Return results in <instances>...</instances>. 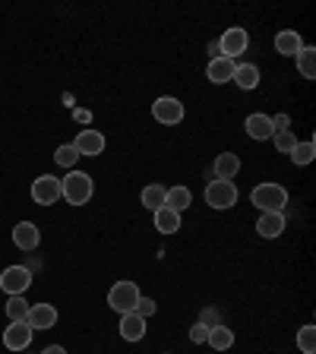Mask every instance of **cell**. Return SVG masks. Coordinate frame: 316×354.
Listing matches in <instances>:
<instances>
[{
	"label": "cell",
	"instance_id": "6da1fadb",
	"mask_svg": "<svg viewBox=\"0 0 316 354\" xmlns=\"http://www.w3.org/2000/svg\"><path fill=\"white\" fill-rule=\"evenodd\" d=\"M92 193H95V180H92V174H86V171L73 168L60 180V196H64L70 206H86L89 199H92Z\"/></svg>",
	"mask_w": 316,
	"mask_h": 354
},
{
	"label": "cell",
	"instance_id": "7a4b0ae2",
	"mask_svg": "<svg viewBox=\"0 0 316 354\" xmlns=\"http://www.w3.org/2000/svg\"><path fill=\"white\" fill-rule=\"evenodd\" d=\"M250 203L259 209V212H285L288 190L281 184H257L250 193Z\"/></svg>",
	"mask_w": 316,
	"mask_h": 354
},
{
	"label": "cell",
	"instance_id": "3957f363",
	"mask_svg": "<svg viewBox=\"0 0 316 354\" xmlns=\"http://www.w3.org/2000/svg\"><path fill=\"white\" fill-rule=\"evenodd\" d=\"M140 285L136 281H118V285L108 291V307L114 310V313H133L136 310V304H140Z\"/></svg>",
	"mask_w": 316,
	"mask_h": 354
},
{
	"label": "cell",
	"instance_id": "277c9868",
	"mask_svg": "<svg viewBox=\"0 0 316 354\" xmlns=\"http://www.w3.org/2000/svg\"><path fill=\"white\" fill-rule=\"evenodd\" d=\"M206 203L212 209H231L237 203V187H234V180H209L206 184Z\"/></svg>",
	"mask_w": 316,
	"mask_h": 354
},
{
	"label": "cell",
	"instance_id": "5b68a950",
	"mask_svg": "<svg viewBox=\"0 0 316 354\" xmlns=\"http://www.w3.org/2000/svg\"><path fill=\"white\" fill-rule=\"evenodd\" d=\"M29 285H32V269L29 266H7V269L0 272V288H3L10 297L26 295Z\"/></svg>",
	"mask_w": 316,
	"mask_h": 354
},
{
	"label": "cell",
	"instance_id": "8992f818",
	"mask_svg": "<svg viewBox=\"0 0 316 354\" xmlns=\"http://www.w3.org/2000/svg\"><path fill=\"white\" fill-rule=\"evenodd\" d=\"M184 102L180 98H174V95H162V98H155L152 102V118L158 120V124H168V127H174V124H180L184 120Z\"/></svg>",
	"mask_w": 316,
	"mask_h": 354
},
{
	"label": "cell",
	"instance_id": "52a82bcc",
	"mask_svg": "<svg viewBox=\"0 0 316 354\" xmlns=\"http://www.w3.org/2000/svg\"><path fill=\"white\" fill-rule=\"evenodd\" d=\"M247 44H250V35H247V29H241V26H231V29L221 32L219 38V48H221V57H241L243 51H247Z\"/></svg>",
	"mask_w": 316,
	"mask_h": 354
},
{
	"label": "cell",
	"instance_id": "ba28073f",
	"mask_svg": "<svg viewBox=\"0 0 316 354\" xmlns=\"http://www.w3.org/2000/svg\"><path fill=\"white\" fill-rule=\"evenodd\" d=\"M32 199H35L38 206H54L60 199V177H51V174L35 177V184H32Z\"/></svg>",
	"mask_w": 316,
	"mask_h": 354
},
{
	"label": "cell",
	"instance_id": "9c48e42d",
	"mask_svg": "<svg viewBox=\"0 0 316 354\" xmlns=\"http://www.w3.org/2000/svg\"><path fill=\"white\" fill-rule=\"evenodd\" d=\"M32 335H35V329L29 323H10L7 332H3V345L10 351H26L32 345Z\"/></svg>",
	"mask_w": 316,
	"mask_h": 354
},
{
	"label": "cell",
	"instance_id": "30bf717a",
	"mask_svg": "<svg viewBox=\"0 0 316 354\" xmlns=\"http://www.w3.org/2000/svg\"><path fill=\"white\" fill-rule=\"evenodd\" d=\"M73 149L80 155H89V158H95V155H102L104 152V136L98 130H80L76 133V140H73Z\"/></svg>",
	"mask_w": 316,
	"mask_h": 354
},
{
	"label": "cell",
	"instance_id": "8fae6325",
	"mask_svg": "<svg viewBox=\"0 0 316 354\" xmlns=\"http://www.w3.org/2000/svg\"><path fill=\"white\" fill-rule=\"evenodd\" d=\"M26 323H29L32 329H51V326L57 323V307H54V304H32Z\"/></svg>",
	"mask_w": 316,
	"mask_h": 354
},
{
	"label": "cell",
	"instance_id": "7c38bea8",
	"mask_svg": "<svg viewBox=\"0 0 316 354\" xmlns=\"http://www.w3.org/2000/svg\"><path fill=\"white\" fill-rule=\"evenodd\" d=\"M234 70H237V64L231 57H215V60H209L206 76H209V82H215V86H225V82L234 80Z\"/></svg>",
	"mask_w": 316,
	"mask_h": 354
},
{
	"label": "cell",
	"instance_id": "4fadbf2b",
	"mask_svg": "<svg viewBox=\"0 0 316 354\" xmlns=\"http://www.w3.org/2000/svg\"><path fill=\"white\" fill-rule=\"evenodd\" d=\"M285 212H263L257 221V231L259 237H266V241H272V237H281L285 234Z\"/></svg>",
	"mask_w": 316,
	"mask_h": 354
},
{
	"label": "cell",
	"instance_id": "5bb4252c",
	"mask_svg": "<svg viewBox=\"0 0 316 354\" xmlns=\"http://www.w3.org/2000/svg\"><path fill=\"white\" fill-rule=\"evenodd\" d=\"M243 130H247V136L257 142L263 140H272V120H269V114H250V118L243 120Z\"/></svg>",
	"mask_w": 316,
	"mask_h": 354
},
{
	"label": "cell",
	"instance_id": "9a60e30c",
	"mask_svg": "<svg viewBox=\"0 0 316 354\" xmlns=\"http://www.w3.org/2000/svg\"><path fill=\"white\" fill-rule=\"evenodd\" d=\"M38 241H41V234H38L35 221H19V225L13 228V243L19 247V250H35Z\"/></svg>",
	"mask_w": 316,
	"mask_h": 354
},
{
	"label": "cell",
	"instance_id": "2e32d148",
	"mask_svg": "<svg viewBox=\"0 0 316 354\" xmlns=\"http://www.w3.org/2000/svg\"><path fill=\"white\" fill-rule=\"evenodd\" d=\"M120 339L124 342L146 339V319H142L140 313H124V317H120Z\"/></svg>",
	"mask_w": 316,
	"mask_h": 354
},
{
	"label": "cell",
	"instance_id": "e0dca14e",
	"mask_svg": "<svg viewBox=\"0 0 316 354\" xmlns=\"http://www.w3.org/2000/svg\"><path fill=\"white\" fill-rule=\"evenodd\" d=\"M301 48H304V38L297 35L295 29H285V32H279V35H275V51H279L281 57H295Z\"/></svg>",
	"mask_w": 316,
	"mask_h": 354
},
{
	"label": "cell",
	"instance_id": "ac0fdd59",
	"mask_svg": "<svg viewBox=\"0 0 316 354\" xmlns=\"http://www.w3.org/2000/svg\"><path fill=\"white\" fill-rule=\"evenodd\" d=\"M212 171H215V177H219V180H231V177L241 171V158H237L234 152H221L219 158H215Z\"/></svg>",
	"mask_w": 316,
	"mask_h": 354
},
{
	"label": "cell",
	"instance_id": "d6986e66",
	"mask_svg": "<svg viewBox=\"0 0 316 354\" xmlns=\"http://www.w3.org/2000/svg\"><path fill=\"white\" fill-rule=\"evenodd\" d=\"M152 215H155V228L162 231V234H177V231H180V212L162 206L158 212H152Z\"/></svg>",
	"mask_w": 316,
	"mask_h": 354
},
{
	"label": "cell",
	"instance_id": "ffe728a7",
	"mask_svg": "<svg viewBox=\"0 0 316 354\" xmlns=\"http://www.w3.org/2000/svg\"><path fill=\"white\" fill-rule=\"evenodd\" d=\"M231 82H237L243 92L257 88V86H259V66H257V64H237L234 80H231Z\"/></svg>",
	"mask_w": 316,
	"mask_h": 354
},
{
	"label": "cell",
	"instance_id": "44dd1931",
	"mask_svg": "<svg viewBox=\"0 0 316 354\" xmlns=\"http://www.w3.org/2000/svg\"><path fill=\"white\" fill-rule=\"evenodd\" d=\"M165 196H168V190H165L162 184H149V187H142L140 203L149 209V212H158V209L165 206Z\"/></svg>",
	"mask_w": 316,
	"mask_h": 354
},
{
	"label": "cell",
	"instance_id": "7402d4cb",
	"mask_svg": "<svg viewBox=\"0 0 316 354\" xmlns=\"http://www.w3.org/2000/svg\"><path fill=\"white\" fill-rule=\"evenodd\" d=\"M295 60H297V73H301L304 80H316V48L304 44L301 51L295 54Z\"/></svg>",
	"mask_w": 316,
	"mask_h": 354
},
{
	"label": "cell",
	"instance_id": "603a6c76",
	"mask_svg": "<svg viewBox=\"0 0 316 354\" xmlns=\"http://www.w3.org/2000/svg\"><path fill=\"white\" fill-rule=\"evenodd\" d=\"M206 345H212L215 351H228L231 345H234V332L228 329V326H212L209 329V339H206Z\"/></svg>",
	"mask_w": 316,
	"mask_h": 354
},
{
	"label": "cell",
	"instance_id": "cb8c5ba5",
	"mask_svg": "<svg viewBox=\"0 0 316 354\" xmlns=\"http://www.w3.org/2000/svg\"><path fill=\"white\" fill-rule=\"evenodd\" d=\"M190 190L187 187H171L168 190V196H165V206L168 209H174V212H184L187 206H190Z\"/></svg>",
	"mask_w": 316,
	"mask_h": 354
},
{
	"label": "cell",
	"instance_id": "d4e9b609",
	"mask_svg": "<svg viewBox=\"0 0 316 354\" xmlns=\"http://www.w3.org/2000/svg\"><path fill=\"white\" fill-rule=\"evenodd\" d=\"M29 307H32V304L26 301L22 295L10 297V301H7V317H10V323H26V317H29Z\"/></svg>",
	"mask_w": 316,
	"mask_h": 354
},
{
	"label": "cell",
	"instance_id": "484cf974",
	"mask_svg": "<svg viewBox=\"0 0 316 354\" xmlns=\"http://www.w3.org/2000/svg\"><path fill=\"white\" fill-rule=\"evenodd\" d=\"M80 158L82 155L73 149V142H64V146H57V152H54V162H57L60 168H66V171H73Z\"/></svg>",
	"mask_w": 316,
	"mask_h": 354
},
{
	"label": "cell",
	"instance_id": "4316f807",
	"mask_svg": "<svg viewBox=\"0 0 316 354\" xmlns=\"http://www.w3.org/2000/svg\"><path fill=\"white\" fill-rule=\"evenodd\" d=\"M316 158V146H313V140H307V142H297L295 149H291V162L297 165V168H304V165H310Z\"/></svg>",
	"mask_w": 316,
	"mask_h": 354
},
{
	"label": "cell",
	"instance_id": "83f0119b",
	"mask_svg": "<svg viewBox=\"0 0 316 354\" xmlns=\"http://www.w3.org/2000/svg\"><path fill=\"white\" fill-rule=\"evenodd\" d=\"M297 348H301L304 354H316V326L297 329Z\"/></svg>",
	"mask_w": 316,
	"mask_h": 354
},
{
	"label": "cell",
	"instance_id": "f1b7e54d",
	"mask_svg": "<svg viewBox=\"0 0 316 354\" xmlns=\"http://www.w3.org/2000/svg\"><path fill=\"white\" fill-rule=\"evenodd\" d=\"M272 140H275V149H279V152H288V155H291V149L297 146V136H295V133H291V130H285V133H275Z\"/></svg>",
	"mask_w": 316,
	"mask_h": 354
},
{
	"label": "cell",
	"instance_id": "f546056e",
	"mask_svg": "<svg viewBox=\"0 0 316 354\" xmlns=\"http://www.w3.org/2000/svg\"><path fill=\"white\" fill-rule=\"evenodd\" d=\"M206 339H209V326L206 323H193L190 326V342L193 345H203Z\"/></svg>",
	"mask_w": 316,
	"mask_h": 354
},
{
	"label": "cell",
	"instance_id": "4dcf8cb0",
	"mask_svg": "<svg viewBox=\"0 0 316 354\" xmlns=\"http://www.w3.org/2000/svg\"><path fill=\"white\" fill-rule=\"evenodd\" d=\"M133 313H140L142 319H149L155 313V301H152V297H140V304H136V310H133Z\"/></svg>",
	"mask_w": 316,
	"mask_h": 354
},
{
	"label": "cell",
	"instance_id": "1f68e13d",
	"mask_svg": "<svg viewBox=\"0 0 316 354\" xmlns=\"http://www.w3.org/2000/svg\"><path fill=\"white\" fill-rule=\"evenodd\" d=\"M272 120V136L275 133H285L288 127H291V118H288V114H275V118H269Z\"/></svg>",
	"mask_w": 316,
	"mask_h": 354
},
{
	"label": "cell",
	"instance_id": "d6a6232c",
	"mask_svg": "<svg viewBox=\"0 0 316 354\" xmlns=\"http://www.w3.org/2000/svg\"><path fill=\"white\" fill-rule=\"evenodd\" d=\"M41 354H66V348L64 345H48Z\"/></svg>",
	"mask_w": 316,
	"mask_h": 354
},
{
	"label": "cell",
	"instance_id": "836d02e7",
	"mask_svg": "<svg viewBox=\"0 0 316 354\" xmlns=\"http://www.w3.org/2000/svg\"><path fill=\"white\" fill-rule=\"evenodd\" d=\"M209 54H212V60H215V57H221V48H219V41H212V44H209Z\"/></svg>",
	"mask_w": 316,
	"mask_h": 354
}]
</instances>
